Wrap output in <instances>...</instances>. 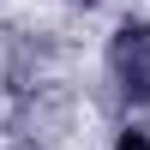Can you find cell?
Masks as SVG:
<instances>
[{"label":"cell","instance_id":"obj_1","mask_svg":"<svg viewBox=\"0 0 150 150\" xmlns=\"http://www.w3.org/2000/svg\"><path fill=\"white\" fill-rule=\"evenodd\" d=\"M108 78H114V102L120 108H144L150 102V24L126 18L108 36Z\"/></svg>","mask_w":150,"mask_h":150},{"label":"cell","instance_id":"obj_2","mask_svg":"<svg viewBox=\"0 0 150 150\" xmlns=\"http://www.w3.org/2000/svg\"><path fill=\"white\" fill-rule=\"evenodd\" d=\"M114 150H150V132H120Z\"/></svg>","mask_w":150,"mask_h":150},{"label":"cell","instance_id":"obj_3","mask_svg":"<svg viewBox=\"0 0 150 150\" xmlns=\"http://www.w3.org/2000/svg\"><path fill=\"white\" fill-rule=\"evenodd\" d=\"M72 6H96V0H72Z\"/></svg>","mask_w":150,"mask_h":150}]
</instances>
